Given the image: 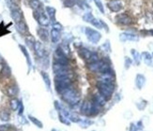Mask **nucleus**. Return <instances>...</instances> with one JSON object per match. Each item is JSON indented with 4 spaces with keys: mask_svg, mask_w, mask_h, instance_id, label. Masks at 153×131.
Here are the masks:
<instances>
[{
    "mask_svg": "<svg viewBox=\"0 0 153 131\" xmlns=\"http://www.w3.org/2000/svg\"><path fill=\"white\" fill-rule=\"evenodd\" d=\"M85 33H86V36L87 39L93 44H97L101 38V33L98 32L97 30H94L93 28L86 27L85 29Z\"/></svg>",
    "mask_w": 153,
    "mask_h": 131,
    "instance_id": "39448f33",
    "label": "nucleus"
},
{
    "mask_svg": "<svg viewBox=\"0 0 153 131\" xmlns=\"http://www.w3.org/2000/svg\"><path fill=\"white\" fill-rule=\"evenodd\" d=\"M119 38L120 40L122 42L125 41H137L138 40V36H136L135 34H132V33H129V32H124V33H121L119 35Z\"/></svg>",
    "mask_w": 153,
    "mask_h": 131,
    "instance_id": "1a4fd4ad",
    "label": "nucleus"
},
{
    "mask_svg": "<svg viewBox=\"0 0 153 131\" xmlns=\"http://www.w3.org/2000/svg\"><path fill=\"white\" fill-rule=\"evenodd\" d=\"M11 17L12 19L14 20L16 23H19L22 21V18H23V14H22V11L19 10L18 8H15L11 10Z\"/></svg>",
    "mask_w": 153,
    "mask_h": 131,
    "instance_id": "9b49d317",
    "label": "nucleus"
},
{
    "mask_svg": "<svg viewBox=\"0 0 153 131\" xmlns=\"http://www.w3.org/2000/svg\"><path fill=\"white\" fill-rule=\"evenodd\" d=\"M8 95L10 96H14L18 94V87L16 85H12V86H10L8 88Z\"/></svg>",
    "mask_w": 153,
    "mask_h": 131,
    "instance_id": "412c9836",
    "label": "nucleus"
},
{
    "mask_svg": "<svg viewBox=\"0 0 153 131\" xmlns=\"http://www.w3.org/2000/svg\"><path fill=\"white\" fill-rule=\"evenodd\" d=\"M55 63H58V64H62V65H67L69 66V61L66 55V54L64 52L61 50L60 47H58L55 52Z\"/></svg>",
    "mask_w": 153,
    "mask_h": 131,
    "instance_id": "423d86ee",
    "label": "nucleus"
},
{
    "mask_svg": "<svg viewBox=\"0 0 153 131\" xmlns=\"http://www.w3.org/2000/svg\"><path fill=\"white\" fill-rule=\"evenodd\" d=\"M61 96H62V99L66 103L72 105V106L77 105L80 101V98H81L79 92L72 87H69V88L66 89L64 92H62Z\"/></svg>",
    "mask_w": 153,
    "mask_h": 131,
    "instance_id": "f257e3e1",
    "label": "nucleus"
},
{
    "mask_svg": "<svg viewBox=\"0 0 153 131\" xmlns=\"http://www.w3.org/2000/svg\"><path fill=\"white\" fill-rule=\"evenodd\" d=\"M52 131H56V130H55V129H53V130H52Z\"/></svg>",
    "mask_w": 153,
    "mask_h": 131,
    "instance_id": "4c0bfd02",
    "label": "nucleus"
},
{
    "mask_svg": "<svg viewBox=\"0 0 153 131\" xmlns=\"http://www.w3.org/2000/svg\"><path fill=\"white\" fill-rule=\"evenodd\" d=\"M7 33H9V31L7 30V28L4 27V25H3V23L0 24V37L1 36H4L5 34H7Z\"/></svg>",
    "mask_w": 153,
    "mask_h": 131,
    "instance_id": "2f4dec72",
    "label": "nucleus"
},
{
    "mask_svg": "<svg viewBox=\"0 0 153 131\" xmlns=\"http://www.w3.org/2000/svg\"><path fill=\"white\" fill-rule=\"evenodd\" d=\"M0 119L2 121H9L10 120V113L6 110H3L0 113Z\"/></svg>",
    "mask_w": 153,
    "mask_h": 131,
    "instance_id": "393cba45",
    "label": "nucleus"
},
{
    "mask_svg": "<svg viewBox=\"0 0 153 131\" xmlns=\"http://www.w3.org/2000/svg\"><path fill=\"white\" fill-rule=\"evenodd\" d=\"M1 63H3V58H2L1 55H0V64H1Z\"/></svg>",
    "mask_w": 153,
    "mask_h": 131,
    "instance_id": "e433bc0d",
    "label": "nucleus"
},
{
    "mask_svg": "<svg viewBox=\"0 0 153 131\" xmlns=\"http://www.w3.org/2000/svg\"><path fill=\"white\" fill-rule=\"evenodd\" d=\"M101 48L103 49H104L106 52H111V47H110V43H109V41H106L103 46H101Z\"/></svg>",
    "mask_w": 153,
    "mask_h": 131,
    "instance_id": "473e14b6",
    "label": "nucleus"
},
{
    "mask_svg": "<svg viewBox=\"0 0 153 131\" xmlns=\"http://www.w3.org/2000/svg\"><path fill=\"white\" fill-rule=\"evenodd\" d=\"M46 12L47 14L50 18V21L55 23V13H56V10L55 8H53V7H46Z\"/></svg>",
    "mask_w": 153,
    "mask_h": 131,
    "instance_id": "f3484780",
    "label": "nucleus"
},
{
    "mask_svg": "<svg viewBox=\"0 0 153 131\" xmlns=\"http://www.w3.org/2000/svg\"><path fill=\"white\" fill-rule=\"evenodd\" d=\"M16 28H17V30L19 32L21 33V34H24V33H27V24H25V23L24 21L17 23Z\"/></svg>",
    "mask_w": 153,
    "mask_h": 131,
    "instance_id": "6ab92c4d",
    "label": "nucleus"
},
{
    "mask_svg": "<svg viewBox=\"0 0 153 131\" xmlns=\"http://www.w3.org/2000/svg\"><path fill=\"white\" fill-rule=\"evenodd\" d=\"M132 64V60L129 57H125V68H129L130 66Z\"/></svg>",
    "mask_w": 153,
    "mask_h": 131,
    "instance_id": "f704fd0d",
    "label": "nucleus"
},
{
    "mask_svg": "<svg viewBox=\"0 0 153 131\" xmlns=\"http://www.w3.org/2000/svg\"><path fill=\"white\" fill-rule=\"evenodd\" d=\"M116 21L121 25H130L132 24V19L127 13H121L116 17Z\"/></svg>",
    "mask_w": 153,
    "mask_h": 131,
    "instance_id": "6e6552de",
    "label": "nucleus"
},
{
    "mask_svg": "<svg viewBox=\"0 0 153 131\" xmlns=\"http://www.w3.org/2000/svg\"><path fill=\"white\" fill-rule=\"evenodd\" d=\"M41 76H42V79L44 80V82H45V84H46L47 89L50 90L51 89V82H50V78H49L48 74L46 73V72L42 71L41 72Z\"/></svg>",
    "mask_w": 153,
    "mask_h": 131,
    "instance_id": "4be33fe9",
    "label": "nucleus"
},
{
    "mask_svg": "<svg viewBox=\"0 0 153 131\" xmlns=\"http://www.w3.org/2000/svg\"><path fill=\"white\" fill-rule=\"evenodd\" d=\"M19 105H20L19 104V100L16 99V98H13V99L10 101V106H11L12 110H16L19 107Z\"/></svg>",
    "mask_w": 153,
    "mask_h": 131,
    "instance_id": "c756f323",
    "label": "nucleus"
},
{
    "mask_svg": "<svg viewBox=\"0 0 153 131\" xmlns=\"http://www.w3.org/2000/svg\"><path fill=\"white\" fill-rule=\"evenodd\" d=\"M151 55H152V57H153V52H152V54H151Z\"/></svg>",
    "mask_w": 153,
    "mask_h": 131,
    "instance_id": "58836bf2",
    "label": "nucleus"
},
{
    "mask_svg": "<svg viewBox=\"0 0 153 131\" xmlns=\"http://www.w3.org/2000/svg\"><path fill=\"white\" fill-rule=\"evenodd\" d=\"M131 52H132V54L133 56V60H135V64L139 65L140 64V60H141V58H140V57H141V56H140V54L136 50H132Z\"/></svg>",
    "mask_w": 153,
    "mask_h": 131,
    "instance_id": "5701e85b",
    "label": "nucleus"
},
{
    "mask_svg": "<svg viewBox=\"0 0 153 131\" xmlns=\"http://www.w3.org/2000/svg\"><path fill=\"white\" fill-rule=\"evenodd\" d=\"M108 8L114 12H118L123 8V5L120 0H111L108 2Z\"/></svg>",
    "mask_w": 153,
    "mask_h": 131,
    "instance_id": "9d476101",
    "label": "nucleus"
},
{
    "mask_svg": "<svg viewBox=\"0 0 153 131\" xmlns=\"http://www.w3.org/2000/svg\"><path fill=\"white\" fill-rule=\"evenodd\" d=\"M97 87H98L100 95L103 96L106 101L109 100L110 98L112 97V95H113L114 90H115V87H114L113 83H106V82H98Z\"/></svg>",
    "mask_w": 153,
    "mask_h": 131,
    "instance_id": "20e7f679",
    "label": "nucleus"
},
{
    "mask_svg": "<svg viewBox=\"0 0 153 131\" xmlns=\"http://www.w3.org/2000/svg\"><path fill=\"white\" fill-rule=\"evenodd\" d=\"M95 5L97 6V8L100 10V11L101 13H104V8H103V2L101 1V0H93Z\"/></svg>",
    "mask_w": 153,
    "mask_h": 131,
    "instance_id": "c85d7f7f",
    "label": "nucleus"
},
{
    "mask_svg": "<svg viewBox=\"0 0 153 131\" xmlns=\"http://www.w3.org/2000/svg\"><path fill=\"white\" fill-rule=\"evenodd\" d=\"M30 6L32 9L37 10L41 9V2L39 0H30Z\"/></svg>",
    "mask_w": 153,
    "mask_h": 131,
    "instance_id": "a878e982",
    "label": "nucleus"
},
{
    "mask_svg": "<svg viewBox=\"0 0 153 131\" xmlns=\"http://www.w3.org/2000/svg\"><path fill=\"white\" fill-rule=\"evenodd\" d=\"M29 118H30V120L32 121L37 127H41V128L43 127V126H42V123H41V121H39L38 119H36V118H34V117H32V116H29Z\"/></svg>",
    "mask_w": 153,
    "mask_h": 131,
    "instance_id": "7c9ffc66",
    "label": "nucleus"
},
{
    "mask_svg": "<svg viewBox=\"0 0 153 131\" xmlns=\"http://www.w3.org/2000/svg\"><path fill=\"white\" fill-rule=\"evenodd\" d=\"M35 52L38 56H43L44 54V49L42 47V44L41 42H36L35 43Z\"/></svg>",
    "mask_w": 153,
    "mask_h": 131,
    "instance_id": "aec40b11",
    "label": "nucleus"
},
{
    "mask_svg": "<svg viewBox=\"0 0 153 131\" xmlns=\"http://www.w3.org/2000/svg\"><path fill=\"white\" fill-rule=\"evenodd\" d=\"M61 38V33L58 30H55V29H52L51 31V39L54 43H57Z\"/></svg>",
    "mask_w": 153,
    "mask_h": 131,
    "instance_id": "2eb2a0df",
    "label": "nucleus"
},
{
    "mask_svg": "<svg viewBox=\"0 0 153 131\" xmlns=\"http://www.w3.org/2000/svg\"><path fill=\"white\" fill-rule=\"evenodd\" d=\"M149 34H150V35H151V36L153 37V29L149 30Z\"/></svg>",
    "mask_w": 153,
    "mask_h": 131,
    "instance_id": "c9c22d12",
    "label": "nucleus"
},
{
    "mask_svg": "<svg viewBox=\"0 0 153 131\" xmlns=\"http://www.w3.org/2000/svg\"><path fill=\"white\" fill-rule=\"evenodd\" d=\"M53 28L55 29V30H58V31H61L63 29V26L59 24V23H54L53 24Z\"/></svg>",
    "mask_w": 153,
    "mask_h": 131,
    "instance_id": "72a5a7b5",
    "label": "nucleus"
},
{
    "mask_svg": "<svg viewBox=\"0 0 153 131\" xmlns=\"http://www.w3.org/2000/svg\"><path fill=\"white\" fill-rule=\"evenodd\" d=\"M79 54L82 58H84L85 60H86L87 62L89 61V59L91 58L92 54H93V52H90L89 50L86 49V48H82L79 50Z\"/></svg>",
    "mask_w": 153,
    "mask_h": 131,
    "instance_id": "f8f14e48",
    "label": "nucleus"
},
{
    "mask_svg": "<svg viewBox=\"0 0 153 131\" xmlns=\"http://www.w3.org/2000/svg\"><path fill=\"white\" fill-rule=\"evenodd\" d=\"M146 83V78L142 74H138L135 78V84L138 89H142Z\"/></svg>",
    "mask_w": 153,
    "mask_h": 131,
    "instance_id": "4468645a",
    "label": "nucleus"
},
{
    "mask_svg": "<svg viewBox=\"0 0 153 131\" xmlns=\"http://www.w3.org/2000/svg\"><path fill=\"white\" fill-rule=\"evenodd\" d=\"M79 124H80V127H83V128H86L88 127L90 124H93V122L91 120H89V119H85V120H80L79 122Z\"/></svg>",
    "mask_w": 153,
    "mask_h": 131,
    "instance_id": "b1692460",
    "label": "nucleus"
},
{
    "mask_svg": "<svg viewBox=\"0 0 153 131\" xmlns=\"http://www.w3.org/2000/svg\"><path fill=\"white\" fill-rule=\"evenodd\" d=\"M72 85V75H63V76H55V86L56 92L61 94L66 89L69 88Z\"/></svg>",
    "mask_w": 153,
    "mask_h": 131,
    "instance_id": "f03ea898",
    "label": "nucleus"
},
{
    "mask_svg": "<svg viewBox=\"0 0 153 131\" xmlns=\"http://www.w3.org/2000/svg\"><path fill=\"white\" fill-rule=\"evenodd\" d=\"M93 18H94V16L90 12H86L84 14V16H83V20H84L85 22H87V23H90Z\"/></svg>",
    "mask_w": 153,
    "mask_h": 131,
    "instance_id": "bb28decb",
    "label": "nucleus"
},
{
    "mask_svg": "<svg viewBox=\"0 0 153 131\" xmlns=\"http://www.w3.org/2000/svg\"><path fill=\"white\" fill-rule=\"evenodd\" d=\"M34 17L37 19V21L41 26H48L49 25V19L47 18L46 14L41 10V9L35 10L34 12Z\"/></svg>",
    "mask_w": 153,
    "mask_h": 131,
    "instance_id": "0eeeda50",
    "label": "nucleus"
},
{
    "mask_svg": "<svg viewBox=\"0 0 153 131\" xmlns=\"http://www.w3.org/2000/svg\"><path fill=\"white\" fill-rule=\"evenodd\" d=\"M142 58H143V61L145 62V64L146 66H152L153 65V57L150 54H149L148 52H144L142 54Z\"/></svg>",
    "mask_w": 153,
    "mask_h": 131,
    "instance_id": "ddd939ff",
    "label": "nucleus"
},
{
    "mask_svg": "<svg viewBox=\"0 0 153 131\" xmlns=\"http://www.w3.org/2000/svg\"><path fill=\"white\" fill-rule=\"evenodd\" d=\"M2 75L4 76V77H6V78H8V77H10V68L8 67L7 65H5L4 66V68H3V69H2Z\"/></svg>",
    "mask_w": 153,
    "mask_h": 131,
    "instance_id": "cd10ccee",
    "label": "nucleus"
},
{
    "mask_svg": "<svg viewBox=\"0 0 153 131\" xmlns=\"http://www.w3.org/2000/svg\"><path fill=\"white\" fill-rule=\"evenodd\" d=\"M38 35L40 36L41 39H42L43 41H47L48 40V38H49V34H48V31L44 28H40L38 30Z\"/></svg>",
    "mask_w": 153,
    "mask_h": 131,
    "instance_id": "a211bd4d",
    "label": "nucleus"
},
{
    "mask_svg": "<svg viewBox=\"0 0 153 131\" xmlns=\"http://www.w3.org/2000/svg\"><path fill=\"white\" fill-rule=\"evenodd\" d=\"M100 106L95 103L93 100H85L82 104L81 107V113L86 116H93L99 113Z\"/></svg>",
    "mask_w": 153,
    "mask_h": 131,
    "instance_id": "7ed1b4c3",
    "label": "nucleus"
},
{
    "mask_svg": "<svg viewBox=\"0 0 153 131\" xmlns=\"http://www.w3.org/2000/svg\"><path fill=\"white\" fill-rule=\"evenodd\" d=\"M93 101L96 103L97 105H99L100 107H103L105 105L106 103V100L104 99V97L100 95V94H96V95H94L93 96Z\"/></svg>",
    "mask_w": 153,
    "mask_h": 131,
    "instance_id": "dca6fc26",
    "label": "nucleus"
}]
</instances>
